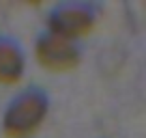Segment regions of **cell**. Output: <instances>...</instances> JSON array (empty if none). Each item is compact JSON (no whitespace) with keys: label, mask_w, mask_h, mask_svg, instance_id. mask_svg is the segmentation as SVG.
Wrapping results in <instances>:
<instances>
[{"label":"cell","mask_w":146,"mask_h":138,"mask_svg":"<svg viewBox=\"0 0 146 138\" xmlns=\"http://www.w3.org/2000/svg\"><path fill=\"white\" fill-rule=\"evenodd\" d=\"M92 26H95V13L86 5H62L50 15V32L67 41L86 37Z\"/></svg>","instance_id":"7a4b0ae2"},{"label":"cell","mask_w":146,"mask_h":138,"mask_svg":"<svg viewBox=\"0 0 146 138\" xmlns=\"http://www.w3.org/2000/svg\"><path fill=\"white\" fill-rule=\"evenodd\" d=\"M47 115V97L39 91H26L9 106L5 115L7 138H28Z\"/></svg>","instance_id":"6da1fadb"},{"label":"cell","mask_w":146,"mask_h":138,"mask_svg":"<svg viewBox=\"0 0 146 138\" xmlns=\"http://www.w3.org/2000/svg\"><path fill=\"white\" fill-rule=\"evenodd\" d=\"M36 60L47 71H71L80 63V52L73 41L60 39L50 32L36 43Z\"/></svg>","instance_id":"3957f363"},{"label":"cell","mask_w":146,"mask_h":138,"mask_svg":"<svg viewBox=\"0 0 146 138\" xmlns=\"http://www.w3.org/2000/svg\"><path fill=\"white\" fill-rule=\"evenodd\" d=\"M24 74V56L15 43L0 39V82L15 84Z\"/></svg>","instance_id":"277c9868"}]
</instances>
